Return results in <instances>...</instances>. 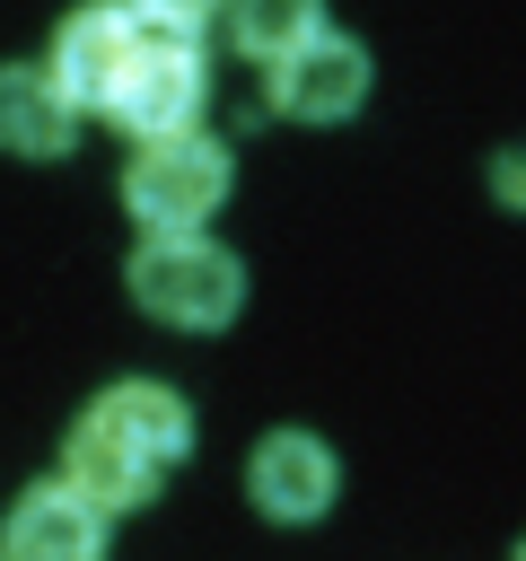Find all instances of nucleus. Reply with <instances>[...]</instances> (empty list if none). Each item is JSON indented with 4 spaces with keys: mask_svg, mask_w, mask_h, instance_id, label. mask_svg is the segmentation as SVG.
Listing matches in <instances>:
<instances>
[{
    "mask_svg": "<svg viewBox=\"0 0 526 561\" xmlns=\"http://www.w3.org/2000/svg\"><path fill=\"white\" fill-rule=\"evenodd\" d=\"M193 447V403L158 377H123L105 386L79 430H70V456H61V482L96 508V517H123L140 500H158V482L184 465Z\"/></svg>",
    "mask_w": 526,
    "mask_h": 561,
    "instance_id": "f257e3e1",
    "label": "nucleus"
},
{
    "mask_svg": "<svg viewBox=\"0 0 526 561\" xmlns=\"http://www.w3.org/2000/svg\"><path fill=\"white\" fill-rule=\"evenodd\" d=\"M228 184H237L228 149L184 123V131H158V140L132 149V167H123V210H132L149 237H184V228H202V219L228 202Z\"/></svg>",
    "mask_w": 526,
    "mask_h": 561,
    "instance_id": "f03ea898",
    "label": "nucleus"
},
{
    "mask_svg": "<svg viewBox=\"0 0 526 561\" xmlns=\"http://www.w3.org/2000/svg\"><path fill=\"white\" fill-rule=\"evenodd\" d=\"M132 298H140V316H158L175 333H210V324H228L245 307V263L228 245H210L202 228L149 237L132 254Z\"/></svg>",
    "mask_w": 526,
    "mask_h": 561,
    "instance_id": "7ed1b4c3",
    "label": "nucleus"
},
{
    "mask_svg": "<svg viewBox=\"0 0 526 561\" xmlns=\"http://www.w3.org/2000/svg\"><path fill=\"white\" fill-rule=\"evenodd\" d=\"M202 88H210V70H202L193 35H175V26H140V44H132V61H123L105 114H114L132 140H158V131H184V123L202 114Z\"/></svg>",
    "mask_w": 526,
    "mask_h": 561,
    "instance_id": "20e7f679",
    "label": "nucleus"
},
{
    "mask_svg": "<svg viewBox=\"0 0 526 561\" xmlns=\"http://www.w3.org/2000/svg\"><path fill=\"white\" fill-rule=\"evenodd\" d=\"M132 44H140V18L123 9V0H88V9H70L61 26H53V88L88 114V105H114V79H123V61H132Z\"/></svg>",
    "mask_w": 526,
    "mask_h": 561,
    "instance_id": "39448f33",
    "label": "nucleus"
},
{
    "mask_svg": "<svg viewBox=\"0 0 526 561\" xmlns=\"http://www.w3.org/2000/svg\"><path fill=\"white\" fill-rule=\"evenodd\" d=\"M359 96H368V53L351 35H307L298 53L272 61V114L289 123H342L359 114Z\"/></svg>",
    "mask_w": 526,
    "mask_h": 561,
    "instance_id": "423d86ee",
    "label": "nucleus"
},
{
    "mask_svg": "<svg viewBox=\"0 0 526 561\" xmlns=\"http://www.w3.org/2000/svg\"><path fill=\"white\" fill-rule=\"evenodd\" d=\"M333 482H342V465H333V447L307 438V430H272V438L254 447V465H245V500H254L272 526L324 517V508H333Z\"/></svg>",
    "mask_w": 526,
    "mask_h": 561,
    "instance_id": "0eeeda50",
    "label": "nucleus"
},
{
    "mask_svg": "<svg viewBox=\"0 0 526 561\" xmlns=\"http://www.w3.org/2000/svg\"><path fill=\"white\" fill-rule=\"evenodd\" d=\"M0 561H105V517L70 482H35L0 526Z\"/></svg>",
    "mask_w": 526,
    "mask_h": 561,
    "instance_id": "6e6552de",
    "label": "nucleus"
},
{
    "mask_svg": "<svg viewBox=\"0 0 526 561\" xmlns=\"http://www.w3.org/2000/svg\"><path fill=\"white\" fill-rule=\"evenodd\" d=\"M70 131H79V105L53 88V70H0V149L61 158Z\"/></svg>",
    "mask_w": 526,
    "mask_h": 561,
    "instance_id": "1a4fd4ad",
    "label": "nucleus"
},
{
    "mask_svg": "<svg viewBox=\"0 0 526 561\" xmlns=\"http://www.w3.org/2000/svg\"><path fill=\"white\" fill-rule=\"evenodd\" d=\"M307 35H324V0H228V44L254 61H281Z\"/></svg>",
    "mask_w": 526,
    "mask_h": 561,
    "instance_id": "9d476101",
    "label": "nucleus"
},
{
    "mask_svg": "<svg viewBox=\"0 0 526 561\" xmlns=\"http://www.w3.org/2000/svg\"><path fill=\"white\" fill-rule=\"evenodd\" d=\"M210 9H228V0H132V18H140V26H175V35L210 26Z\"/></svg>",
    "mask_w": 526,
    "mask_h": 561,
    "instance_id": "9b49d317",
    "label": "nucleus"
},
{
    "mask_svg": "<svg viewBox=\"0 0 526 561\" xmlns=\"http://www.w3.org/2000/svg\"><path fill=\"white\" fill-rule=\"evenodd\" d=\"M491 193H500L508 210H526V149H500V158H491Z\"/></svg>",
    "mask_w": 526,
    "mask_h": 561,
    "instance_id": "f8f14e48",
    "label": "nucleus"
},
{
    "mask_svg": "<svg viewBox=\"0 0 526 561\" xmlns=\"http://www.w3.org/2000/svg\"><path fill=\"white\" fill-rule=\"evenodd\" d=\"M517 561H526V543H517Z\"/></svg>",
    "mask_w": 526,
    "mask_h": 561,
    "instance_id": "ddd939ff",
    "label": "nucleus"
}]
</instances>
